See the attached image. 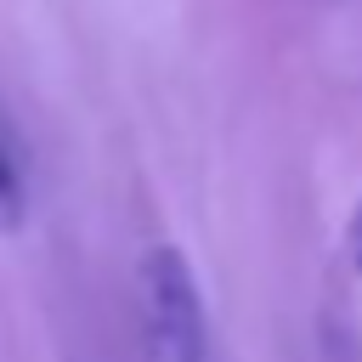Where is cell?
<instances>
[{
	"mask_svg": "<svg viewBox=\"0 0 362 362\" xmlns=\"http://www.w3.org/2000/svg\"><path fill=\"white\" fill-rule=\"evenodd\" d=\"M141 305L147 334L158 345V362H209V322L204 294L192 277V260L175 243H153L141 260Z\"/></svg>",
	"mask_w": 362,
	"mask_h": 362,
	"instance_id": "obj_1",
	"label": "cell"
},
{
	"mask_svg": "<svg viewBox=\"0 0 362 362\" xmlns=\"http://www.w3.org/2000/svg\"><path fill=\"white\" fill-rule=\"evenodd\" d=\"M23 175H17V164H11V153H6V141H0V232H11V226H23Z\"/></svg>",
	"mask_w": 362,
	"mask_h": 362,
	"instance_id": "obj_2",
	"label": "cell"
},
{
	"mask_svg": "<svg viewBox=\"0 0 362 362\" xmlns=\"http://www.w3.org/2000/svg\"><path fill=\"white\" fill-rule=\"evenodd\" d=\"M345 249H351V266H356V277H362V204H356V215H351V226H345Z\"/></svg>",
	"mask_w": 362,
	"mask_h": 362,
	"instance_id": "obj_3",
	"label": "cell"
}]
</instances>
